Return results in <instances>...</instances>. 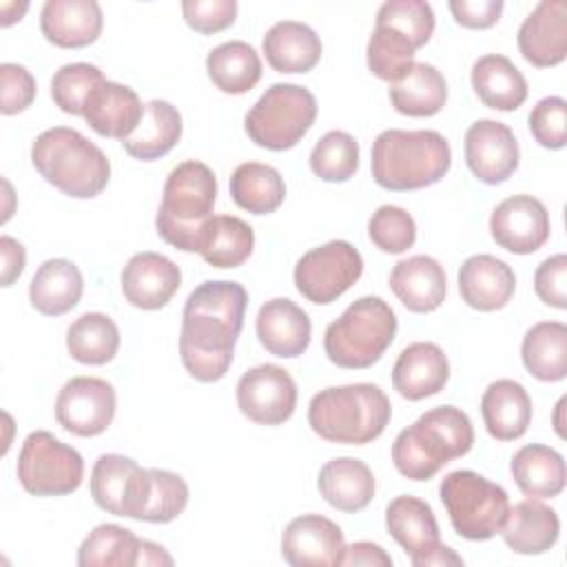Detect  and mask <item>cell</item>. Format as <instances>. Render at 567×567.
<instances>
[{"mask_svg":"<svg viewBox=\"0 0 567 567\" xmlns=\"http://www.w3.org/2000/svg\"><path fill=\"white\" fill-rule=\"evenodd\" d=\"M246 306V288L228 279L204 281L188 295L182 312L179 357L195 381L213 383L226 377Z\"/></svg>","mask_w":567,"mask_h":567,"instance_id":"6da1fadb","label":"cell"},{"mask_svg":"<svg viewBox=\"0 0 567 567\" xmlns=\"http://www.w3.org/2000/svg\"><path fill=\"white\" fill-rule=\"evenodd\" d=\"M452 164L447 140L439 131L388 128L372 142V179L394 193L419 190L445 177Z\"/></svg>","mask_w":567,"mask_h":567,"instance_id":"7a4b0ae2","label":"cell"},{"mask_svg":"<svg viewBox=\"0 0 567 567\" xmlns=\"http://www.w3.org/2000/svg\"><path fill=\"white\" fill-rule=\"evenodd\" d=\"M474 445L470 416L454 405L423 412L392 443V463L410 481H430L443 465L465 456Z\"/></svg>","mask_w":567,"mask_h":567,"instance_id":"3957f363","label":"cell"},{"mask_svg":"<svg viewBox=\"0 0 567 567\" xmlns=\"http://www.w3.org/2000/svg\"><path fill=\"white\" fill-rule=\"evenodd\" d=\"M392 416L388 394L374 383H348L319 390L308 403L310 430L341 445H365L383 434Z\"/></svg>","mask_w":567,"mask_h":567,"instance_id":"277c9868","label":"cell"},{"mask_svg":"<svg viewBox=\"0 0 567 567\" xmlns=\"http://www.w3.org/2000/svg\"><path fill=\"white\" fill-rule=\"evenodd\" d=\"M31 164L40 177L75 199L100 195L111 179L104 151L69 126L42 131L31 144Z\"/></svg>","mask_w":567,"mask_h":567,"instance_id":"5b68a950","label":"cell"},{"mask_svg":"<svg viewBox=\"0 0 567 567\" xmlns=\"http://www.w3.org/2000/svg\"><path fill=\"white\" fill-rule=\"evenodd\" d=\"M217 199V177L210 166L197 159L177 164L162 193L155 215L157 235L177 250L197 252L202 226L213 217Z\"/></svg>","mask_w":567,"mask_h":567,"instance_id":"8992f818","label":"cell"},{"mask_svg":"<svg viewBox=\"0 0 567 567\" xmlns=\"http://www.w3.org/2000/svg\"><path fill=\"white\" fill-rule=\"evenodd\" d=\"M396 315L381 297L354 299L323 334L326 357L346 370H365L377 363L396 337Z\"/></svg>","mask_w":567,"mask_h":567,"instance_id":"52a82bcc","label":"cell"},{"mask_svg":"<svg viewBox=\"0 0 567 567\" xmlns=\"http://www.w3.org/2000/svg\"><path fill=\"white\" fill-rule=\"evenodd\" d=\"M439 498L454 532L467 540L494 538L509 512V496L483 474L454 470L439 485Z\"/></svg>","mask_w":567,"mask_h":567,"instance_id":"ba28073f","label":"cell"},{"mask_svg":"<svg viewBox=\"0 0 567 567\" xmlns=\"http://www.w3.org/2000/svg\"><path fill=\"white\" fill-rule=\"evenodd\" d=\"M317 120L310 89L292 82L270 84L244 117L246 135L261 148L288 151L301 142Z\"/></svg>","mask_w":567,"mask_h":567,"instance_id":"9c48e42d","label":"cell"},{"mask_svg":"<svg viewBox=\"0 0 567 567\" xmlns=\"http://www.w3.org/2000/svg\"><path fill=\"white\" fill-rule=\"evenodd\" d=\"M16 474L33 496H66L82 485L84 461L78 450L47 430L31 432L18 454Z\"/></svg>","mask_w":567,"mask_h":567,"instance_id":"30bf717a","label":"cell"},{"mask_svg":"<svg viewBox=\"0 0 567 567\" xmlns=\"http://www.w3.org/2000/svg\"><path fill=\"white\" fill-rule=\"evenodd\" d=\"M363 275L361 252L346 239H332L303 252L295 266V288L312 303L337 301Z\"/></svg>","mask_w":567,"mask_h":567,"instance_id":"8fae6325","label":"cell"},{"mask_svg":"<svg viewBox=\"0 0 567 567\" xmlns=\"http://www.w3.org/2000/svg\"><path fill=\"white\" fill-rule=\"evenodd\" d=\"M385 527L403 547L414 567H447L463 565V558L441 543L439 523L430 503L403 494L388 503Z\"/></svg>","mask_w":567,"mask_h":567,"instance_id":"7c38bea8","label":"cell"},{"mask_svg":"<svg viewBox=\"0 0 567 567\" xmlns=\"http://www.w3.org/2000/svg\"><path fill=\"white\" fill-rule=\"evenodd\" d=\"M89 487L100 509L140 520L151 492V474L124 454H100Z\"/></svg>","mask_w":567,"mask_h":567,"instance_id":"4fadbf2b","label":"cell"},{"mask_svg":"<svg viewBox=\"0 0 567 567\" xmlns=\"http://www.w3.org/2000/svg\"><path fill=\"white\" fill-rule=\"evenodd\" d=\"M235 394L239 412L257 425H281L297 408V383L288 370L275 363L246 370Z\"/></svg>","mask_w":567,"mask_h":567,"instance_id":"5bb4252c","label":"cell"},{"mask_svg":"<svg viewBox=\"0 0 567 567\" xmlns=\"http://www.w3.org/2000/svg\"><path fill=\"white\" fill-rule=\"evenodd\" d=\"M115 408V388L106 379L73 377L55 396V421L75 436H97L113 423Z\"/></svg>","mask_w":567,"mask_h":567,"instance_id":"9a60e30c","label":"cell"},{"mask_svg":"<svg viewBox=\"0 0 567 567\" xmlns=\"http://www.w3.org/2000/svg\"><path fill=\"white\" fill-rule=\"evenodd\" d=\"M465 164L476 179L496 186L514 175L520 148L514 131L498 120H476L465 131Z\"/></svg>","mask_w":567,"mask_h":567,"instance_id":"2e32d148","label":"cell"},{"mask_svg":"<svg viewBox=\"0 0 567 567\" xmlns=\"http://www.w3.org/2000/svg\"><path fill=\"white\" fill-rule=\"evenodd\" d=\"M551 221L545 204L532 195L505 197L489 215L492 239L514 255H529L549 239Z\"/></svg>","mask_w":567,"mask_h":567,"instance_id":"e0dca14e","label":"cell"},{"mask_svg":"<svg viewBox=\"0 0 567 567\" xmlns=\"http://www.w3.org/2000/svg\"><path fill=\"white\" fill-rule=\"evenodd\" d=\"M343 551L341 527L321 514H301L281 534V556L292 567H339Z\"/></svg>","mask_w":567,"mask_h":567,"instance_id":"ac0fdd59","label":"cell"},{"mask_svg":"<svg viewBox=\"0 0 567 567\" xmlns=\"http://www.w3.org/2000/svg\"><path fill=\"white\" fill-rule=\"evenodd\" d=\"M124 299L140 310H159L179 290L182 272L175 261L159 252H135L120 275Z\"/></svg>","mask_w":567,"mask_h":567,"instance_id":"d6986e66","label":"cell"},{"mask_svg":"<svg viewBox=\"0 0 567 567\" xmlns=\"http://www.w3.org/2000/svg\"><path fill=\"white\" fill-rule=\"evenodd\" d=\"M520 55L538 66H556L567 55V4L563 0H543L518 27Z\"/></svg>","mask_w":567,"mask_h":567,"instance_id":"ffe728a7","label":"cell"},{"mask_svg":"<svg viewBox=\"0 0 567 567\" xmlns=\"http://www.w3.org/2000/svg\"><path fill=\"white\" fill-rule=\"evenodd\" d=\"M82 117L97 135L124 142L140 126L144 104L131 86L104 80L84 100Z\"/></svg>","mask_w":567,"mask_h":567,"instance_id":"44dd1931","label":"cell"},{"mask_svg":"<svg viewBox=\"0 0 567 567\" xmlns=\"http://www.w3.org/2000/svg\"><path fill=\"white\" fill-rule=\"evenodd\" d=\"M255 330L266 352L279 359H295L308 350L312 323L308 312L292 299L275 297L259 308Z\"/></svg>","mask_w":567,"mask_h":567,"instance_id":"7402d4cb","label":"cell"},{"mask_svg":"<svg viewBox=\"0 0 567 567\" xmlns=\"http://www.w3.org/2000/svg\"><path fill=\"white\" fill-rule=\"evenodd\" d=\"M450 379V361L432 341H414L401 350L392 368V388L408 401L439 394Z\"/></svg>","mask_w":567,"mask_h":567,"instance_id":"603a6c76","label":"cell"},{"mask_svg":"<svg viewBox=\"0 0 567 567\" xmlns=\"http://www.w3.org/2000/svg\"><path fill=\"white\" fill-rule=\"evenodd\" d=\"M516 290L514 270L494 255H472L461 264V299L481 312H494L509 303Z\"/></svg>","mask_w":567,"mask_h":567,"instance_id":"cb8c5ba5","label":"cell"},{"mask_svg":"<svg viewBox=\"0 0 567 567\" xmlns=\"http://www.w3.org/2000/svg\"><path fill=\"white\" fill-rule=\"evenodd\" d=\"M102 7L95 0H47L40 11L42 35L62 49H82L102 33Z\"/></svg>","mask_w":567,"mask_h":567,"instance_id":"d4e9b609","label":"cell"},{"mask_svg":"<svg viewBox=\"0 0 567 567\" xmlns=\"http://www.w3.org/2000/svg\"><path fill=\"white\" fill-rule=\"evenodd\" d=\"M514 554L536 556L549 551L560 536V518L540 498H525L509 507L498 532Z\"/></svg>","mask_w":567,"mask_h":567,"instance_id":"484cf974","label":"cell"},{"mask_svg":"<svg viewBox=\"0 0 567 567\" xmlns=\"http://www.w3.org/2000/svg\"><path fill=\"white\" fill-rule=\"evenodd\" d=\"M390 288L410 312L436 310L447 292V277L443 266L430 255H414L394 264L390 272Z\"/></svg>","mask_w":567,"mask_h":567,"instance_id":"4316f807","label":"cell"},{"mask_svg":"<svg viewBox=\"0 0 567 567\" xmlns=\"http://www.w3.org/2000/svg\"><path fill=\"white\" fill-rule=\"evenodd\" d=\"M317 487L330 507L354 514L370 505L377 483L372 470L361 458L339 456L319 470Z\"/></svg>","mask_w":567,"mask_h":567,"instance_id":"83f0119b","label":"cell"},{"mask_svg":"<svg viewBox=\"0 0 567 567\" xmlns=\"http://www.w3.org/2000/svg\"><path fill=\"white\" fill-rule=\"evenodd\" d=\"M481 416L492 439L516 441L532 423V399L518 381L498 379L481 396Z\"/></svg>","mask_w":567,"mask_h":567,"instance_id":"f1b7e54d","label":"cell"},{"mask_svg":"<svg viewBox=\"0 0 567 567\" xmlns=\"http://www.w3.org/2000/svg\"><path fill=\"white\" fill-rule=\"evenodd\" d=\"M261 49L266 62L277 73H308L321 60V40L312 27L297 20L275 22L264 40Z\"/></svg>","mask_w":567,"mask_h":567,"instance_id":"f546056e","label":"cell"},{"mask_svg":"<svg viewBox=\"0 0 567 567\" xmlns=\"http://www.w3.org/2000/svg\"><path fill=\"white\" fill-rule=\"evenodd\" d=\"M472 89L476 97L496 111H516L527 100V80L520 69L501 53L481 55L472 64Z\"/></svg>","mask_w":567,"mask_h":567,"instance_id":"4dcf8cb0","label":"cell"},{"mask_svg":"<svg viewBox=\"0 0 567 567\" xmlns=\"http://www.w3.org/2000/svg\"><path fill=\"white\" fill-rule=\"evenodd\" d=\"M82 290L84 279L80 268L69 259L55 257L38 266L29 284V301L40 315L60 317L78 306Z\"/></svg>","mask_w":567,"mask_h":567,"instance_id":"1f68e13d","label":"cell"},{"mask_svg":"<svg viewBox=\"0 0 567 567\" xmlns=\"http://www.w3.org/2000/svg\"><path fill=\"white\" fill-rule=\"evenodd\" d=\"M388 95L396 113L408 117H430L445 106L447 82L436 66L414 62L399 80L390 82Z\"/></svg>","mask_w":567,"mask_h":567,"instance_id":"d6a6232c","label":"cell"},{"mask_svg":"<svg viewBox=\"0 0 567 567\" xmlns=\"http://www.w3.org/2000/svg\"><path fill=\"white\" fill-rule=\"evenodd\" d=\"M509 472L518 489L529 498H554L565 489V461L549 445H523L512 456Z\"/></svg>","mask_w":567,"mask_h":567,"instance_id":"836d02e7","label":"cell"},{"mask_svg":"<svg viewBox=\"0 0 567 567\" xmlns=\"http://www.w3.org/2000/svg\"><path fill=\"white\" fill-rule=\"evenodd\" d=\"M255 248V230L235 215H213L199 233L197 252L213 268H237Z\"/></svg>","mask_w":567,"mask_h":567,"instance_id":"e575fe53","label":"cell"},{"mask_svg":"<svg viewBox=\"0 0 567 567\" xmlns=\"http://www.w3.org/2000/svg\"><path fill=\"white\" fill-rule=\"evenodd\" d=\"M182 115L171 102L151 100L144 104L140 126L122 142V146L131 157L153 162L175 148L182 137Z\"/></svg>","mask_w":567,"mask_h":567,"instance_id":"d590c367","label":"cell"},{"mask_svg":"<svg viewBox=\"0 0 567 567\" xmlns=\"http://www.w3.org/2000/svg\"><path fill=\"white\" fill-rule=\"evenodd\" d=\"M527 372L538 381H563L567 377V326L563 321L534 323L520 343Z\"/></svg>","mask_w":567,"mask_h":567,"instance_id":"8d00e7d4","label":"cell"},{"mask_svg":"<svg viewBox=\"0 0 567 567\" xmlns=\"http://www.w3.org/2000/svg\"><path fill=\"white\" fill-rule=\"evenodd\" d=\"M210 82L228 95H244L261 80V58L244 40L221 42L206 55Z\"/></svg>","mask_w":567,"mask_h":567,"instance_id":"74e56055","label":"cell"},{"mask_svg":"<svg viewBox=\"0 0 567 567\" xmlns=\"http://www.w3.org/2000/svg\"><path fill=\"white\" fill-rule=\"evenodd\" d=\"M230 197L233 202L252 213L268 215L275 213L286 199V184L281 173L261 162H244L230 175Z\"/></svg>","mask_w":567,"mask_h":567,"instance_id":"f35d334b","label":"cell"},{"mask_svg":"<svg viewBox=\"0 0 567 567\" xmlns=\"http://www.w3.org/2000/svg\"><path fill=\"white\" fill-rule=\"evenodd\" d=\"M71 359L84 365H104L120 350V328L104 312H84L66 330Z\"/></svg>","mask_w":567,"mask_h":567,"instance_id":"ab89813d","label":"cell"},{"mask_svg":"<svg viewBox=\"0 0 567 567\" xmlns=\"http://www.w3.org/2000/svg\"><path fill=\"white\" fill-rule=\"evenodd\" d=\"M142 538L131 529L102 523L89 532L78 549L80 567H137Z\"/></svg>","mask_w":567,"mask_h":567,"instance_id":"60d3db41","label":"cell"},{"mask_svg":"<svg viewBox=\"0 0 567 567\" xmlns=\"http://www.w3.org/2000/svg\"><path fill=\"white\" fill-rule=\"evenodd\" d=\"M416 49L421 47L403 31L383 22H374V31L370 33L365 47L368 69L379 80L394 82L414 64Z\"/></svg>","mask_w":567,"mask_h":567,"instance_id":"b9f144b4","label":"cell"},{"mask_svg":"<svg viewBox=\"0 0 567 567\" xmlns=\"http://www.w3.org/2000/svg\"><path fill=\"white\" fill-rule=\"evenodd\" d=\"M310 171L323 182H348L359 168V142L346 131H328L310 151Z\"/></svg>","mask_w":567,"mask_h":567,"instance_id":"7bdbcfd3","label":"cell"},{"mask_svg":"<svg viewBox=\"0 0 567 567\" xmlns=\"http://www.w3.org/2000/svg\"><path fill=\"white\" fill-rule=\"evenodd\" d=\"M104 73L89 62H71L60 66L51 78V97L62 113L82 115L89 93L104 82Z\"/></svg>","mask_w":567,"mask_h":567,"instance_id":"ee69618b","label":"cell"},{"mask_svg":"<svg viewBox=\"0 0 567 567\" xmlns=\"http://www.w3.org/2000/svg\"><path fill=\"white\" fill-rule=\"evenodd\" d=\"M151 492L144 505L140 520L144 523H171L188 505V485L186 481L168 470L151 467Z\"/></svg>","mask_w":567,"mask_h":567,"instance_id":"f6af8a7d","label":"cell"},{"mask_svg":"<svg viewBox=\"0 0 567 567\" xmlns=\"http://www.w3.org/2000/svg\"><path fill=\"white\" fill-rule=\"evenodd\" d=\"M370 241L390 255H401L410 250L416 241V224L414 217L394 204L379 206L368 221Z\"/></svg>","mask_w":567,"mask_h":567,"instance_id":"bcb514c9","label":"cell"},{"mask_svg":"<svg viewBox=\"0 0 567 567\" xmlns=\"http://www.w3.org/2000/svg\"><path fill=\"white\" fill-rule=\"evenodd\" d=\"M374 22H383L403 31L419 47L430 42L436 24L430 2L423 0H388L379 7Z\"/></svg>","mask_w":567,"mask_h":567,"instance_id":"7dc6e473","label":"cell"},{"mask_svg":"<svg viewBox=\"0 0 567 567\" xmlns=\"http://www.w3.org/2000/svg\"><path fill=\"white\" fill-rule=\"evenodd\" d=\"M529 133L543 146L558 151L567 142V102L560 95H549L536 102L529 111Z\"/></svg>","mask_w":567,"mask_h":567,"instance_id":"c3c4849f","label":"cell"},{"mask_svg":"<svg viewBox=\"0 0 567 567\" xmlns=\"http://www.w3.org/2000/svg\"><path fill=\"white\" fill-rule=\"evenodd\" d=\"M35 100V78L31 71L16 62L0 64V111L16 115L27 111Z\"/></svg>","mask_w":567,"mask_h":567,"instance_id":"681fc988","label":"cell"},{"mask_svg":"<svg viewBox=\"0 0 567 567\" xmlns=\"http://www.w3.org/2000/svg\"><path fill=\"white\" fill-rule=\"evenodd\" d=\"M184 20L197 33H219L228 29L237 18L235 0H184L182 2Z\"/></svg>","mask_w":567,"mask_h":567,"instance_id":"f907efd6","label":"cell"},{"mask_svg":"<svg viewBox=\"0 0 567 567\" xmlns=\"http://www.w3.org/2000/svg\"><path fill=\"white\" fill-rule=\"evenodd\" d=\"M538 299L551 308H567V257L563 252L547 257L534 272Z\"/></svg>","mask_w":567,"mask_h":567,"instance_id":"816d5d0a","label":"cell"},{"mask_svg":"<svg viewBox=\"0 0 567 567\" xmlns=\"http://www.w3.org/2000/svg\"><path fill=\"white\" fill-rule=\"evenodd\" d=\"M454 20L465 29H489L503 13V0H450Z\"/></svg>","mask_w":567,"mask_h":567,"instance_id":"f5cc1de1","label":"cell"},{"mask_svg":"<svg viewBox=\"0 0 567 567\" xmlns=\"http://www.w3.org/2000/svg\"><path fill=\"white\" fill-rule=\"evenodd\" d=\"M341 565H354V567H392V556L377 543L370 540H357L352 545H346Z\"/></svg>","mask_w":567,"mask_h":567,"instance_id":"db71d44e","label":"cell"},{"mask_svg":"<svg viewBox=\"0 0 567 567\" xmlns=\"http://www.w3.org/2000/svg\"><path fill=\"white\" fill-rule=\"evenodd\" d=\"M0 257H2V286H11L24 270V261H27V252H24V246L9 237V235H2L0 237Z\"/></svg>","mask_w":567,"mask_h":567,"instance_id":"11a10c76","label":"cell"},{"mask_svg":"<svg viewBox=\"0 0 567 567\" xmlns=\"http://www.w3.org/2000/svg\"><path fill=\"white\" fill-rule=\"evenodd\" d=\"M140 565H173V556L157 543L142 538V547H140ZM137 565V567H140Z\"/></svg>","mask_w":567,"mask_h":567,"instance_id":"9f6ffc18","label":"cell"},{"mask_svg":"<svg viewBox=\"0 0 567 567\" xmlns=\"http://www.w3.org/2000/svg\"><path fill=\"white\" fill-rule=\"evenodd\" d=\"M27 9H29V2H2V4H0V13H2L0 24H2V27L13 24L16 20H20V18L24 16Z\"/></svg>","mask_w":567,"mask_h":567,"instance_id":"6f0895ef","label":"cell"},{"mask_svg":"<svg viewBox=\"0 0 567 567\" xmlns=\"http://www.w3.org/2000/svg\"><path fill=\"white\" fill-rule=\"evenodd\" d=\"M563 408H565V396L558 401V405H556V416H554V427H556V432H558V436H565V432H563V421H560V414H563Z\"/></svg>","mask_w":567,"mask_h":567,"instance_id":"680465c9","label":"cell"}]
</instances>
